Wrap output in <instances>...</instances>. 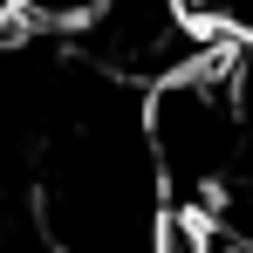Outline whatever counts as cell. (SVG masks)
<instances>
[{"instance_id": "1", "label": "cell", "mask_w": 253, "mask_h": 253, "mask_svg": "<svg viewBox=\"0 0 253 253\" xmlns=\"http://www.w3.org/2000/svg\"><path fill=\"white\" fill-rule=\"evenodd\" d=\"M21 28H28V7L21 0H0V42H14Z\"/></svg>"}]
</instances>
